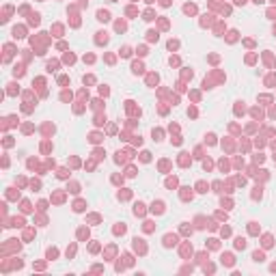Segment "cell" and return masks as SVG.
<instances>
[{"label":"cell","instance_id":"1","mask_svg":"<svg viewBox=\"0 0 276 276\" xmlns=\"http://www.w3.org/2000/svg\"><path fill=\"white\" fill-rule=\"evenodd\" d=\"M164 244H166V246H175V244H177V237H175V235H166V237H164Z\"/></svg>","mask_w":276,"mask_h":276},{"label":"cell","instance_id":"2","mask_svg":"<svg viewBox=\"0 0 276 276\" xmlns=\"http://www.w3.org/2000/svg\"><path fill=\"white\" fill-rule=\"evenodd\" d=\"M222 263H227V265H233V257H231V255H222Z\"/></svg>","mask_w":276,"mask_h":276},{"label":"cell","instance_id":"3","mask_svg":"<svg viewBox=\"0 0 276 276\" xmlns=\"http://www.w3.org/2000/svg\"><path fill=\"white\" fill-rule=\"evenodd\" d=\"M252 259H255V261H263V252H255Z\"/></svg>","mask_w":276,"mask_h":276}]
</instances>
